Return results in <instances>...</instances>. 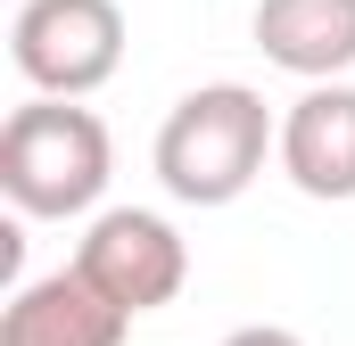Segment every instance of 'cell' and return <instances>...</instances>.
<instances>
[{
	"mask_svg": "<svg viewBox=\"0 0 355 346\" xmlns=\"http://www.w3.org/2000/svg\"><path fill=\"white\" fill-rule=\"evenodd\" d=\"M75 272H83L107 305H124L141 322V313H157V305L182 297L190 239H182L157 206H99L91 231H83V248H75Z\"/></svg>",
	"mask_w": 355,
	"mask_h": 346,
	"instance_id": "cell-4",
	"label": "cell"
},
{
	"mask_svg": "<svg viewBox=\"0 0 355 346\" xmlns=\"http://www.w3.org/2000/svg\"><path fill=\"white\" fill-rule=\"evenodd\" d=\"M265 157H281V116L265 107V91H248V83L182 91L166 107V124H157V149H149L166 198H182V206H232V198H248Z\"/></svg>",
	"mask_w": 355,
	"mask_h": 346,
	"instance_id": "cell-1",
	"label": "cell"
},
{
	"mask_svg": "<svg viewBox=\"0 0 355 346\" xmlns=\"http://www.w3.org/2000/svg\"><path fill=\"white\" fill-rule=\"evenodd\" d=\"M107 173H116V140L83 99L8 107V124H0V190H8L17 215H33V223L91 215L107 198Z\"/></svg>",
	"mask_w": 355,
	"mask_h": 346,
	"instance_id": "cell-2",
	"label": "cell"
},
{
	"mask_svg": "<svg viewBox=\"0 0 355 346\" xmlns=\"http://www.w3.org/2000/svg\"><path fill=\"white\" fill-rule=\"evenodd\" d=\"M124 8L116 0H17L8 58L33 83V99H91L124 66Z\"/></svg>",
	"mask_w": 355,
	"mask_h": 346,
	"instance_id": "cell-3",
	"label": "cell"
},
{
	"mask_svg": "<svg viewBox=\"0 0 355 346\" xmlns=\"http://www.w3.org/2000/svg\"><path fill=\"white\" fill-rule=\"evenodd\" d=\"M215 346H306L297 330H281V322H240V330H223Z\"/></svg>",
	"mask_w": 355,
	"mask_h": 346,
	"instance_id": "cell-8",
	"label": "cell"
},
{
	"mask_svg": "<svg viewBox=\"0 0 355 346\" xmlns=\"http://www.w3.org/2000/svg\"><path fill=\"white\" fill-rule=\"evenodd\" d=\"M265 66L297 75V83H347L355 75V0H257L248 17Z\"/></svg>",
	"mask_w": 355,
	"mask_h": 346,
	"instance_id": "cell-7",
	"label": "cell"
},
{
	"mask_svg": "<svg viewBox=\"0 0 355 346\" xmlns=\"http://www.w3.org/2000/svg\"><path fill=\"white\" fill-rule=\"evenodd\" d=\"M124 338H132V313L107 305L75 264L25 280L0 313V346H124Z\"/></svg>",
	"mask_w": 355,
	"mask_h": 346,
	"instance_id": "cell-6",
	"label": "cell"
},
{
	"mask_svg": "<svg viewBox=\"0 0 355 346\" xmlns=\"http://www.w3.org/2000/svg\"><path fill=\"white\" fill-rule=\"evenodd\" d=\"M281 173L322 206L355 198V83H314L281 107Z\"/></svg>",
	"mask_w": 355,
	"mask_h": 346,
	"instance_id": "cell-5",
	"label": "cell"
}]
</instances>
